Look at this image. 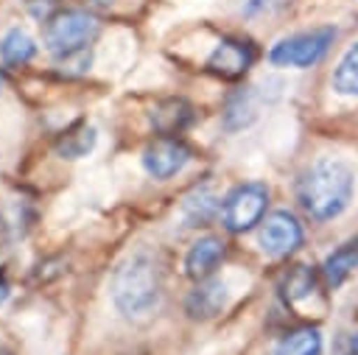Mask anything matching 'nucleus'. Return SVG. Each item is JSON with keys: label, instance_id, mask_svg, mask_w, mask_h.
Wrapping results in <instances>:
<instances>
[{"label": "nucleus", "instance_id": "obj_1", "mask_svg": "<svg viewBox=\"0 0 358 355\" xmlns=\"http://www.w3.org/2000/svg\"><path fill=\"white\" fill-rule=\"evenodd\" d=\"M352 187H355V176L352 168L341 159L324 157L316 159L299 179L296 184V196L302 210L316 218V221H330L336 215H341L352 198Z\"/></svg>", "mask_w": 358, "mask_h": 355}, {"label": "nucleus", "instance_id": "obj_2", "mask_svg": "<svg viewBox=\"0 0 358 355\" xmlns=\"http://www.w3.org/2000/svg\"><path fill=\"white\" fill-rule=\"evenodd\" d=\"M159 294H162V277L151 254L137 252L117 266L112 277V299L123 316L140 319L151 313L159 302Z\"/></svg>", "mask_w": 358, "mask_h": 355}, {"label": "nucleus", "instance_id": "obj_3", "mask_svg": "<svg viewBox=\"0 0 358 355\" xmlns=\"http://www.w3.org/2000/svg\"><path fill=\"white\" fill-rule=\"evenodd\" d=\"M98 34H101V22L95 14L78 8L56 11L45 22V48L56 59H67L73 53L87 50V45H92Z\"/></svg>", "mask_w": 358, "mask_h": 355}, {"label": "nucleus", "instance_id": "obj_4", "mask_svg": "<svg viewBox=\"0 0 358 355\" xmlns=\"http://www.w3.org/2000/svg\"><path fill=\"white\" fill-rule=\"evenodd\" d=\"M333 39H336V28H330V25L291 34L268 50V61L277 67H313L316 61L324 59Z\"/></svg>", "mask_w": 358, "mask_h": 355}, {"label": "nucleus", "instance_id": "obj_5", "mask_svg": "<svg viewBox=\"0 0 358 355\" xmlns=\"http://www.w3.org/2000/svg\"><path fill=\"white\" fill-rule=\"evenodd\" d=\"M268 207V187L263 182H246L227 193L221 218L229 232H249L257 226Z\"/></svg>", "mask_w": 358, "mask_h": 355}, {"label": "nucleus", "instance_id": "obj_6", "mask_svg": "<svg viewBox=\"0 0 358 355\" xmlns=\"http://www.w3.org/2000/svg\"><path fill=\"white\" fill-rule=\"evenodd\" d=\"M260 246L266 254L271 257H285L291 252H296L302 246V224L296 221L294 212L288 210H277L271 215H266L260 221Z\"/></svg>", "mask_w": 358, "mask_h": 355}, {"label": "nucleus", "instance_id": "obj_7", "mask_svg": "<svg viewBox=\"0 0 358 355\" xmlns=\"http://www.w3.org/2000/svg\"><path fill=\"white\" fill-rule=\"evenodd\" d=\"M255 59H257V48L249 39L227 36L207 56V70L221 75V78H227V81H235L255 64Z\"/></svg>", "mask_w": 358, "mask_h": 355}, {"label": "nucleus", "instance_id": "obj_8", "mask_svg": "<svg viewBox=\"0 0 358 355\" xmlns=\"http://www.w3.org/2000/svg\"><path fill=\"white\" fill-rule=\"evenodd\" d=\"M187 159H190V148L179 137H157L143 151V168L154 179H171L187 165Z\"/></svg>", "mask_w": 358, "mask_h": 355}, {"label": "nucleus", "instance_id": "obj_9", "mask_svg": "<svg viewBox=\"0 0 358 355\" xmlns=\"http://www.w3.org/2000/svg\"><path fill=\"white\" fill-rule=\"evenodd\" d=\"M221 260H224V240L215 238V235H204V238H199L187 249V254H185V274L190 280L201 282V280H207L218 268Z\"/></svg>", "mask_w": 358, "mask_h": 355}, {"label": "nucleus", "instance_id": "obj_10", "mask_svg": "<svg viewBox=\"0 0 358 355\" xmlns=\"http://www.w3.org/2000/svg\"><path fill=\"white\" fill-rule=\"evenodd\" d=\"M193 106L182 98H168L151 109V126L159 137H179L193 123Z\"/></svg>", "mask_w": 358, "mask_h": 355}, {"label": "nucleus", "instance_id": "obj_11", "mask_svg": "<svg viewBox=\"0 0 358 355\" xmlns=\"http://www.w3.org/2000/svg\"><path fill=\"white\" fill-rule=\"evenodd\" d=\"M224 302H227V288H224V282L207 277V280H201V282L190 291L185 307H187L190 319H213L215 313H221Z\"/></svg>", "mask_w": 358, "mask_h": 355}, {"label": "nucleus", "instance_id": "obj_12", "mask_svg": "<svg viewBox=\"0 0 358 355\" xmlns=\"http://www.w3.org/2000/svg\"><path fill=\"white\" fill-rule=\"evenodd\" d=\"M255 117H257V92H255V87L232 92L229 101H227V109H224V129L238 131V129L249 126Z\"/></svg>", "mask_w": 358, "mask_h": 355}, {"label": "nucleus", "instance_id": "obj_13", "mask_svg": "<svg viewBox=\"0 0 358 355\" xmlns=\"http://www.w3.org/2000/svg\"><path fill=\"white\" fill-rule=\"evenodd\" d=\"M274 355H322V333L316 327H294L277 341Z\"/></svg>", "mask_w": 358, "mask_h": 355}, {"label": "nucleus", "instance_id": "obj_14", "mask_svg": "<svg viewBox=\"0 0 358 355\" xmlns=\"http://www.w3.org/2000/svg\"><path fill=\"white\" fill-rule=\"evenodd\" d=\"M92 148H95V129L90 123H76L67 131H62L56 140V154L64 159L87 157Z\"/></svg>", "mask_w": 358, "mask_h": 355}, {"label": "nucleus", "instance_id": "obj_15", "mask_svg": "<svg viewBox=\"0 0 358 355\" xmlns=\"http://www.w3.org/2000/svg\"><path fill=\"white\" fill-rule=\"evenodd\" d=\"M355 266H358V240H347L333 254H327V260L322 266V274H324L327 285L336 288V285H341L352 274Z\"/></svg>", "mask_w": 358, "mask_h": 355}, {"label": "nucleus", "instance_id": "obj_16", "mask_svg": "<svg viewBox=\"0 0 358 355\" xmlns=\"http://www.w3.org/2000/svg\"><path fill=\"white\" fill-rule=\"evenodd\" d=\"M36 53V42L22 31V28H11L3 39H0V59L8 67H22L34 59Z\"/></svg>", "mask_w": 358, "mask_h": 355}, {"label": "nucleus", "instance_id": "obj_17", "mask_svg": "<svg viewBox=\"0 0 358 355\" xmlns=\"http://www.w3.org/2000/svg\"><path fill=\"white\" fill-rule=\"evenodd\" d=\"M313 288H316V274L308 266H294L280 282V294L285 302H299V299L310 296Z\"/></svg>", "mask_w": 358, "mask_h": 355}, {"label": "nucleus", "instance_id": "obj_18", "mask_svg": "<svg viewBox=\"0 0 358 355\" xmlns=\"http://www.w3.org/2000/svg\"><path fill=\"white\" fill-rule=\"evenodd\" d=\"M333 89L341 95H358V42L347 48L333 70Z\"/></svg>", "mask_w": 358, "mask_h": 355}, {"label": "nucleus", "instance_id": "obj_19", "mask_svg": "<svg viewBox=\"0 0 358 355\" xmlns=\"http://www.w3.org/2000/svg\"><path fill=\"white\" fill-rule=\"evenodd\" d=\"M285 0H238V11L243 17H257V14H268L274 8H280Z\"/></svg>", "mask_w": 358, "mask_h": 355}, {"label": "nucleus", "instance_id": "obj_20", "mask_svg": "<svg viewBox=\"0 0 358 355\" xmlns=\"http://www.w3.org/2000/svg\"><path fill=\"white\" fill-rule=\"evenodd\" d=\"M338 355H358V333H350L338 341Z\"/></svg>", "mask_w": 358, "mask_h": 355}, {"label": "nucleus", "instance_id": "obj_21", "mask_svg": "<svg viewBox=\"0 0 358 355\" xmlns=\"http://www.w3.org/2000/svg\"><path fill=\"white\" fill-rule=\"evenodd\" d=\"M0 355H11V349H8V344L3 341V335H0Z\"/></svg>", "mask_w": 358, "mask_h": 355}, {"label": "nucleus", "instance_id": "obj_22", "mask_svg": "<svg viewBox=\"0 0 358 355\" xmlns=\"http://www.w3.org/2000/svg\"><path fill=\"white\" fill-rule=\"evenodd\" d=\"M0 87H3V73H0Z\"/></svg>", "mask_w": 358, "mask_h": 355}]
</instances>
